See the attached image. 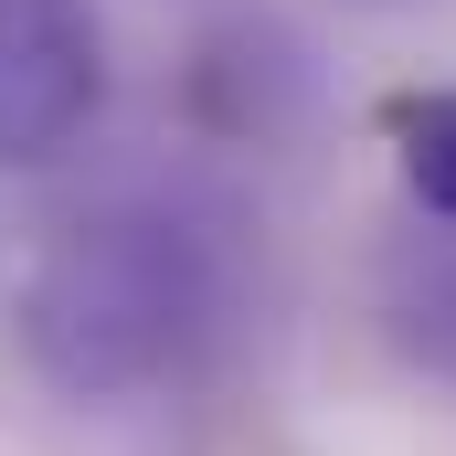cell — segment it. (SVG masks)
<instances>
[{"label": "cell", "mask_w": 456, "mask_h": 456, "mask_svg": "<svg viewBox=\"0 0 456 456\" xmlns=\"http://www.w3.org/2000/svg\"><path fill=\"white\" fill-rule=\"evenodd\" d=\"M265 308V224L224 170H138L43 233L11 340L64 403H149L224 361Z\"/></svg>", "instance_id": "1"}, {"label": "cell", "mask_w": 456, "mask_h": 456, "mask_svg": "<svg viewBox=\"0 0 456 456\" xmlns=\"http://www.w3.org/2000/svg\"><path fill=\"white\" fill-rule=\"evenodd\" d=\"M107 117V11L0 0V170H53Z\"/></svg>", "instance_id": "2"}, {"label": "cell", "mask_w": 456, "mask_h": 456, "mask_svg": "<svg viewBox=\"0 0 456 456\" xmlns=\"http://www.w3.org/2000/svg\"><path fill=\"white\" fill-rule=\"evenodd\" d=\"M371 319L403 371L456 382V233L446 224H403L371 255Z\"/></svg>", "instance_id": "3"}, {"label": "cell", "mask_w": 456, "mask_h": 456, "mask_svg": "<svg viewBox=\"0 0 456 456\" xmlns=\"http://www.w3.org/2000/svg\"><path fill=\"white\" fill-rule=\"evenodd\" d=\"M382 149L414 202V224L456 233V86H393L382 96Z\"/></svg>", "instance_id": "4"}]
</instances>
